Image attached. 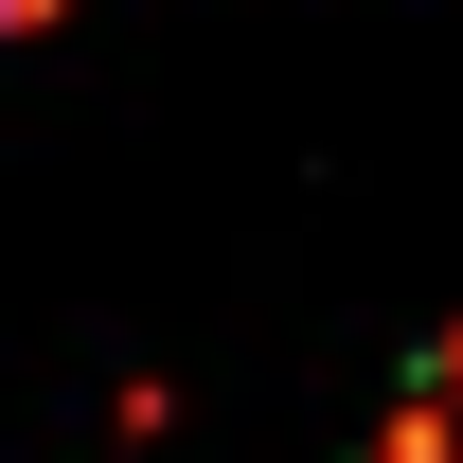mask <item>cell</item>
Returning <instances> with one entry per match:
<instances>
[{
    "label": "cell",
    "instance_id": "1",
    "mask_svg": "<svg viewBox=\"0 0 463 463\" xmlns=\"http://www.w3.org/2000/svg\"><path fill=\"white\" fill-rule=\"evenodd\" d=\"M356 463H463V339H428V356H410V392H392V428H374Z\"/></svg>",
    "mask_w": 463,
    "mask_h": 463
},
{
    "label": "cell",
    "instance_id": "2",
    "mask_svg": "<svg viewBox=\"0 0 463 463\" xmlns=\"http://www.w3.org/2000/svg\"><path fill=\"white\" fill-rule=\"evenodd\" d=\"M36 18H71V0H0V36H36Z\"/></svg>",
    "mask_w": 463,
    "mask_h": 463
}]
</instances>
